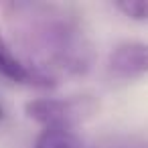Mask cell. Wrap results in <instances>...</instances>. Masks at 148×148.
Listing matches in <instances>:
<instances>
[{
	"label": "cell",
	"instance_id": "obj_5",
	"mask_svg": "<svg viewBox=\"0 0 148 148\" xmlns=\"http://www.w3.org/2000/svg\"><path fill=\"white\" fill-rule=\"evenodd\" d=\"M33 148H89V146L75 130L43 128L41 134L35 138Z\"/></svg>",
	"mask_w": 148,
	"mask_h": 148
},
{
	"label": "cell",
	"instance_id": "obj_4",
	"mask_svg": "<svg viewBox=\"0 0 148 148\" xmlns=\"http://www.w3.org/2000/svg\"><path fill=\"white\" fill-rule=\"evenodd\" d=\"M0 75H4L8 81L18 85H31V87H43V89L55 85V81L43 77L33 67H29L25 59H21L2 33H0Z\"/></svg>",
	"mask_w": 148,
	"mask_h": 148
},
{
	"label": "cell",
	"instance_id": "obj_3",
	"mask_svg": "<svg viewBox=\"0 0 148 148\" xmlns=\"http://www.w3.org/2000/svg\"><path fill=\"white\" fill-rule=\"evenodd\" d=\"M108 69L120 79H134L148 75V43L124 41L108 55Z\"/></svg>",
	"mask_w": 148,
	"mask_h": 148
},
{
	"label": "cell",
	"instance_id": "obj_7",
	"mask_svg": "<svg viewBox=\"0 0 148 148\" xmlns=\"http://www.w3.org/2000/svg\"><path fill=\"white\" fill-rule=\"evenodd\" d=\"M2 114H4V108H2V103H0V116H2ZM2 118H4V116H2Z\"/></svg>",
	"mask_w": 148,
	"mask_h": 148
},
{
	"label": "cell",
	"instance_id": "obj_6",
	"mask_svg": "<svg viewBox=\"0 0 148 148\" xmlns=\"http://www.w3.org/2000/svg\"><path fill=\"white\" fill-rule=\"evenodd\" d=\"M116 8L132 21H148V0H120L116 2Z\"/></svg>",
	"mask_w": 148,
	"mask_h": 148
},
{
	"label": "cell",
	"instance_id": "obj_1",
	"mask_svg": "<svg viewBox=\"0 0 148 148\" xmlns=\"http://www.w3.org/2000/svg\"><path fill=\"white\" fill-rule=\"evenodd\" d=\"M27 65L57 83L59 75H83L93 63V49L83 25L53 4H25Z\"/></svg>",
	"mask_w": 148,
	"mask_h": 148
},
{
	"label": "cell",
	"instance_id": "obj_2",
	"mask_svg": "<svg viewBox=\"0 0 148 148\" xmlns=\"http://www.w3.org/2000/svg\"><path fill=\"white\" fill-rule=\"evenodd\" d=\"M99 112L95 95H69V97H37L25 103V114L43 128L75 130L89 122Z\"/></svg>",
	"mask_w": 148,
	"mask_h": 148
}]
</instances>
